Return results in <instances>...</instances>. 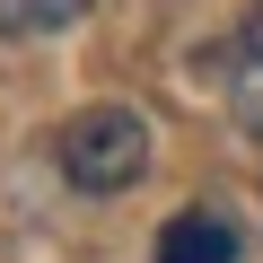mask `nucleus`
Returning a JSON list of instances; mask_svg holds the SVG:
<instances>
[{
    "instance_id": "obj_1",
    "label": "nucleus",
    "mask_w": 263,
    "mask_h": 263,
    "mask_svg": "<svg viewBox=\"0 0 263 263\" xmlns=\"http://www.w3.org/2000/svg\"><path fill=\"white\" fill-rule=\"evenodd\" d=\"M62 176L79 184V193H132L149 176V123L132 114V105H88V114H70L62 123Z\"/></svg>"
},
{
    "instance_id": "obj_2",
    "label": "nucleus",
    "mask_w": 263,
    "mask_h": 263,
    "mask_svg": "<svg viewBox=\"0 0 263 263\" xmlns=\"http://www.w3.org/2000/svg\"><path fill=\"white\" fill-rule=\"evenodd\" d=\"M158 263H237V228L219 211H176L158 237Z\"/></svg>"
},
{
    "instance_id": "obj_3",
    "label": "nucleus",
    "mask_w": 263,
    "mask_h": 263,
    "mask_svg": "<svg viewBox=\"0 0 263 263\" xmlns=\"http://www.w3.org/2000/svg\"><path fill=\"white\" fill-rule=\"evenodd\" d=\"M228 114L246 132H263V9L228 35Z\"/></svg>"
},
{
    "instance_id": "obj_4",
    "label": "nucleus",
    "mask_w": 263,
    "mask_h": 263,
    "mask_svg": "<svg viewBox=\"0 0 263 263\" xmlns=\"http://www.w3.org/2000/svg\"><path fill=\"white\" fill-rule=\"evenodd\" d=\"M70 18H88V0H0V35H53Z\"/></svg>"
}]
</instances>
